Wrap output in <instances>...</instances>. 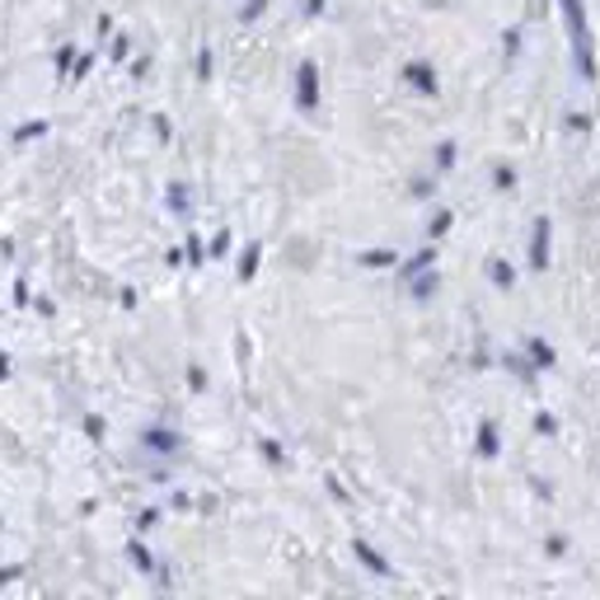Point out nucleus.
<instances>
[{
	"instance_id": "nucleus-1",
	"label": "nucleus",
	"mask_w": 600,
	"mask_h": 600,
	"mask_svg": "<svg viewBox=\"0 0 600 600\" xmlns=\"http://www.w3.org/2000/svg\"><path fill=\"white\" fill-rule=\"evenodd\" d=\"M563 20H568V33H573V53H577V71L596 80V57H591V24H587V10L581 0H558Z\"/></svg>"
},
{
	"instance_id": "nucleus-2",
	"label": "nucleus",
	"mask_w": 600,
	"mask_h": 600,
	"mask_svg": "<svg viewBox=\"0 0 600 600\" xmlns=\"http://www.w3.org/2000/svg\"><path fill=\"white\" fill-rule=\"evenodd\" d=\"M296 104H300V113L320 108V66L314 61H300V71H296Z\"/></svg>"
},
{
	"instance_id": "nucleus-3",
	"label": "nucleus",
	"mask_w": 600,
	"mask_h": 600,
	"mask_svg": "<svg viewBox=\"0 0 600 600\" xmlns=\"http://www.w3.org/2000/svg\"><path fill=\"white\" fill-rule=\"evenodd\" d=\"M549 240H554V221H549V216H540L535 230H530V268H535V273L549 268Z\"/></svg>"
},
{
	"instance_id": "nucleus-4",
	"label": "nucleus",
	"mask_w": 600,
	"mask_h": 600,
	"mask_svg": "<svg viewBox=\"0 0 600 600\" xmlns=\"http://www.w3.org/2000/svg\"><path fill=\"white\" fill-rule=\"evenodd\" d=\"M141 446L155 450V455H178L183 437H178V431H170V427H146V431H141Z\"/></svg>"
},
{
	"instance_id": "nucleus-5",
	"label": "nucleus",
	"mask_w": 600,
	"mask_h": 600,
	"mask_svg": "<svg viewBox=\"0 0 600 600\" xmlns=\"http://www.w3.org/2000/svg\"><path fill=\"white\" fill-rule=\"evenodd\" d=\"M404 80H408V85L418 90V94H427V99L441 90V85H437V71H431L427 61H408V66H404Z\"/></svg>"
},
{
	"instance_id": "nucleus-6",
	"label": "nucleus",
	"mask_w": 600,
	"mask_h": 600,
	"mask_svg": "<svg viewBox=\"0 0 600 600\" xmlns=\"http://www.w3.org/2000/svg\"><path fill=\"white\" fill-rule=\"evenodd\" d=\"M353 554L361 558V568H371L376 577H394V568L385 563V554H380V549H371L366 540H353Z\"/></svg>"
},
{
	"instance_id": "nucleus-7",
	"label": "nucleus",
	"mask_w": 600,
	"mask_h": 600,
	"mask_svg": "<svg viewBox=\"0 0 600 600\" xmlns=\"http://www.w3.org/2000/svg\"><path fill=\"white\" fill-rule=\"evenodd\" d=\"M408 287H413V300H431V296H437V287H441V277L427 268L418 277H408Z\"/></svg>"
},
{
	"instance_id": "nucleus-8",
	"label": "nucleus",
	"mask_w": 600,
	"mask_h": 600,
	"mask_svg": "<svg viewBox=\"0 0 600 600\" xmlns=\"http://www.w3.org/2000/svg\"><path fill=\"white\" fill-rule=\"evenodd\" d=\"M526 353H530V361H535L540 371H549V366L558 361V357H554V347H549L544 338H526Z\"/></svg>"
},
{
	"instance_id": "nucleus-9",
	"label": "nucleus",
	"mask_w": 600,
	"mask_h": 600,
	"mask_svg": "<svg viewBox=\"0 0 600 600\" xmlns=\"http://www.w3.org/2000/svg\"><path fill=\"white\" fill-rule=\"evenodd\" d=\"M497 446H503V441H497V427H493V423H483V427H478V455H488V460H493V455H497Z\"/></svg>"
},
{
	"instance_id": "nucleus-10",
	"label": "nucleus",
	"mask_w": 600,
	"mask_h": 600,
	"mask_svg": "<svg viewBox=\"0 0 600 600\" xmlns=\"http://www.w3.org/2000/svg\"><path fill=\"white\" fill-rule=\"evenodd\" d=\"M38 137H47V123H20V127H14V146H28Z\"/></svg>"
},
{
	"instance_id": "nucleus-11",
	"label": "nucleus",
	"mask_w": 600,
	"mask_h": 600,
	"mask_svg": "<svg viewBox=\"0 0 600 600\" xmlns=\"http://www.w3.org/2000/svg\"><path fill=\"white\" fill-rule=\"evenodd\" d=\"M431 263H437V249H423V254H413V258L404 263V273H408V277H418V273L431 268Z\"/></svg>"
},
{
	"instance_id": "nucleus-12",
	"label": "nucleus",
	"mask_w": 600,
	"mask_h": 600,
	"mask_svg": "<svg viewBox=\"0 0 600 600\" xmlns=\"http://www.w3.org/2000/svg\"><path fill=\"white\" fill-rule=\"evenodd\" d=\"M127 558L137 563L141 573H155V558H150V549H146V544H137V540H131V544H127Z\"/></svg>"
},
{
	"instance_id": "nucleus-13",
	"label": "nucleus",
	"mask_w": 600,
	"mask_h": 600,
	"mask_svg": "<svg viewBox=\"0 0 600 600\" xmlns=\"http://www.w3.org/2000/svg\"><path fill=\"white\" fill-rule=\"evenodd\" d=\"M258 258H263V249H258V244H249L244 254H240V277H244V281L258 273Z\"/></svg>"
},
{
	"instance_id": "nucleus-14",
	"label": "nucleus",
	"mask_w": 600,
	"mask_h": 600,
	"mask_svg": "<svg viewBox=\"0 0 600 600\" xmlns=\"http://www.w3.org/2000/svg\"><path fill=\"white\" fill-rule=\"evenodd\" d=\"M390 263H394L390 249H366L361 254V268H390Z\"/></svg>"
},
{
	"instance_id": "nucleus-15",
	"label": "nucleus",
	"mask_w": 600,
	"mask_h": 600,
	"mask_svg": "<svg viewBox=\"0 0 600 600\" xmlns=\"http://www.w3.org/2000/svg\"><path fill=\"white\" fill-rule=\"evenodd\" d=\"M488 277H493V281H497V287H503V291H507V287H511V281H516V273L507 268V263H503V258H493V263H488Z\"/></svg>"
},
{
	"instance_id": "nucleus-16",
	"label": "nucleus",
	"mask_w": 600,
	"mask_h": 600,
	"mask_svg": "<svg viewBox=\"0 0 600 600\" xmlns=\"http://www.w3.org/2000/svg\"><path fill=\"white\" fill-rule=\"evenodd\" d=\"M170 211L188 216V193H183V183H170Z\"/></svg>"
},
{
	"instance_id": "nucleus-17",
	"label": "nucleus",
	"mask_w": 600,
	"mask_h": 600,
	"mask_svg": "<svg viewBox=\"0 0 600 600\" xmlns=\"http://www.w3.org/2000/svg\"><path fill=\"white\" fill-rule=\"evenodd\" d=\"M450 226H455V216H450V211H437V216H431V226H427V230H431V240H441Z\"/></svg>"
},
{
	"instance_id": "nucleus-18",
	"label": "nucleus",
	"mask_w": 600,
	"mask_h": 600,
	"mask_svg": "<svg viewBox=\"0 0 600 600\" xmlns=\"http://www.w3.org/2000/svg\"><path fill=\"white\" fill-rule=\"evenodd\" d=\"M203 258H207V244L197 235H188V263H193V268H203Z\"/></svg>"
},
{
	"instance_id": "nucleus-19",
	"label": "nucleus",
	"mask_w": 600,
	"mask_h": 600,
	"mask_svg": "<svg viewBox=\"0 0 600 600\" xmlns=\"http://www.w3.org/2000/svg\"><path fill=\"white\" fill-rule=\"evenodd\" d=\"M211 66H216L211 47H203V53H197V80H211Z\"/></svg>"
},
{
	"instance_id": "nucleus-20",
	"label": "nucleus",
	"mask_w": 600,
	"mask_h": 600,
	"mask_svg": "<svg viewBox=\"0 0 600 600\" xmlns=\"http://www.w3.org/2000/svg\"><path fill=\"white\" fill-rule=\"evenodd\" d=\"M258 450H263V460H268V464H287V455H281L277 441H258Z\"/></svg>"
},
{
	"instance_id": "nucleus-21",
	"label": "nucleus",
	"mask_w": 600,
	"mask_h": 600,
	"mask_svg": "<svg viewBox=\"0 0 600 600\" xmlns=\"http://www.w3.org/2000/svg\"><path fill=\"white\" fill-rule=\"evenodd\" d=\"M450 164H455V146H437V170H450Z\"/></svg>"
},
{
	"instance_id": "nucleus-22",
	"label": "nucleus",
	"mask_w": 600,
	"mask_h": 600,
	"mask_svg": "<svg viewBox=\"0 0 600 600\" xmlns=\"http://www.w3.org/2000/svg\"><path fill=\"white\" fill-rule=\"evenodd\" d=\"M85 437L90 441H104V418H94V413H90V418H85Z\"/></svg>"
},
{
	"instance_id": "nucleus-23",
	"label": "nucleus",
	"mask_w": 600,
	"mask_h": 600,
	"mask_svg": "<svg viewBox=\"0 0 600 600\" xmlns=\"http://www.w3.org/2000/svg\"><path fill=\"white\" fill-rule=\"evenodd\" d=\"M71 61H76V47H61V53H57V76L71 71Z\"/></svg>"
},
{
	"instance_id": "nucleus-24",
	"label": "nucleus",
	"mask_w": 600,
	"mask_h": 600,
	"mask_svg": "<svg viewBox=\"0 0 600 600\" xmlns=\"http://www.w3.org/2000/svg\"><path fill=\"white\" fill-rule=\"evenodd\" d=\"M263 5H268V0H249V5H244V24H254L258 14H263Z\"/></svg>"
},
{
	"instance_id": "nucleus-25",
	"label": "nucleus",
	"mask_w": 600,
	"mask_h": 600,
	"mask_svg": "<svg viewBox=\"0 0 600 600\" xmlns=\"http://www.w3.org/2000/svg\"><path fill=\"white\" fill-rule=\"evenodd\" d=\"M493 183H497V188H516V174H511V170H497Z\"/></svg>"
},
{
	"instance_id": "nucleus-26",
	"label": "nucleus",
	"mask_w": 600,
	"mask_h": 600,
	"mask_svg": "<svg viewBox=\"0 0 600 600\" xmlns=\"http://www.w3.org/2000/svg\"><path fill=\"white\" fill-rule=\"evenodd\" d=\"M226 249H230V230H221V235L211 240V254H226Z\"/></svg>"
},
{
	"instance_id": "nucleus-27",
	"label": "nucleus",
	"mask_w": 600,
	"mask_h": 600,
	"mask_svg": "<svg viewBox=\"0 0 600 600\" xmlns=\"http://www.w3.org/2000/svg\"><path fill=\"white\" fill-rule=\"evenodd\" d=\"M431 193H437V188H431V178H418V183H413V197H431Z\"/></svg>"
},
{
	"instance_id": "nucleus-28",
	"label": "nucleus",
	"mask_w": 600,
	"mask_h": 600,
	"mask_svg": "<svg viewBox=\"0 0 600 600\" xmlns=\"http://www.w3.org/2000/svg\"><path fill=\"white\" fill-rule=\"evenodd\" d=\"M188 385H193V390H207V376H203V371H197V366H193V371H188Z\"/></svg>"
},
{
	"instance_id": "nucleus-29",
	"label": "nucleus",
	"mask_w": 600,
	"mask_h": 600,
	"mask_svg": "<svg viewBox=\"0 0 600 600\" xmlns=\"http://www.w3.org/2000/svg\"><path fill=\"white\" fill-rule=\"evenodd\" d=\"M540 431H544V437H554V431H558V423L549 418V413H540Z\"/></svg>"
},
{
	"instance_id": "nucleus-30",
	"label": "nucleus",
	"mask_w": 600,
	"mask_h": 600,
	"mask_svg": "<svg viewBox=\"0 0 600 600\" xmlns=\"http://www.w3.org/2000/svg\"><path fill=\"white\" fill-rule=\"evenodd\" d=\"M155 521H160V511H141V516H137V526H141V530H150Z\"/></svg>"
},
{
	"instance_id": "nucleus-31",
	"label": "nucleus",
	"mask_w": 600,
	"mask_h": 600,
	"mask_svg": "<svg viewBox=\"0 0 600 600\" xmlns=\"http://www.w3.org/2000/svg\"><path fill=\"white\" fill-rule=\"evenodd\" d=\"M328 10V0H305V14H324Z\"/></svg>"
}]
</instances>
